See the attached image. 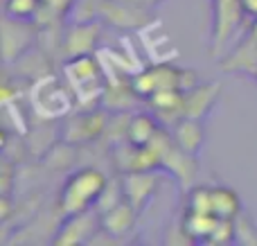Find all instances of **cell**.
<instances>
[{
  "label": "cell",
  "mask_w": 257,
  "mask_h": 246,
  "mask_svg": "<svg viewBox=\"0 0 257 246\" xmlns=\"http://www.w3.org/2000/svg\"><path fill=\"white\" fill-rule=\"evenodd\" d=\"M136 212H138L136 208H133L126 199H122V201L115 203L113 208L99 212V215H102V228L108 230L113 237H122V235H126L128 230L133 228V224H136Z\"/></svg>",
  "instance_id": "cell-12"
},
{
  "label": "cell",
  "mask_w": 257,
  "mask_h": 246,
  "mask_svg": "<svg viewBox=\"0 0 257 246\" xmlns=\"http://www.w3.org/2000/svg\"><path fill=\"white\" fill-rule=\"evenodd\" d=\"M99 39V25L95 21H75L70 32L66 34V52L70 57H79V54H90L93 48L97 45Z\"/></svg>",
  "instance_id": "cell-9"
},
{
  "label": "cell",
  "mask_w": 257,
  "mask_h": 246,
  "mask_svg": "<svg viewBox=\"0 0 257 246\" xmlns=\"http://www.w3.org/2000/svg\"><path fill=\"white\" fill-rule=\"evenodd\" d=\"M253 79H255V81H257V70H255V72H253Z\"/></svg>",
  "instance_id": "cell-17"
},
{
  "label": "cell",
  "mask_w": 257,
  "mask_h": 246,
  "mask_svg": "<svg viewBox=\"0 0 257 246\" xmlns=\"http://www.w3.org/2000/svg\"><path fill=\"white\" fill-rule=\"evenodd\" d=\"M66 79L72 88V95L79 104H93L104 97V72L99 68L97 59L93 54H79L70 57V61L63 66Z\"/></svg>",
  "instance_id": "cell-3"
},
{
  "label": "cell",
  "mask_w": 257,
  "mask_h": 246,
  "mask_svg": "<svg viewBox=\"0 0 257 246\" xmlns=\"http://www.w3.org/2000/svg\"><path fill=\"white\" fill-rule=\"evenodd\" d=\"M221 68L228 72H244L250 75L257 70V36L246 27L244 36H239V41L235 43L232 52L221 61Z\"/></svg>",
  "instance_id": "cell-7"
},
{
  "label": "cell",
  "mask_w": 257,
  "mask_h": 246,
  "mask_svg": "<svg viewBox=\"0 0 257 246\" xmlns=\"http://www.w3.org/2000/svg\"><path fill=\"white\" fill-rule=\"evenodd\" d=\"M104 131H106V115L99 108H93V111L79 113L68 122L66 131H63V140L70 145H86L97 140Z\"/></svg>",
  "instance_id": "cell-6"
},
{
  "label": "cell",
  "mask_w": 257,
  "mask_h": 246,
  "mask_svg": "<svg viewBox=\"0 0 257 246\" xmlns=\"http://www.w3.org/2000/svg\"><path fill=\"white\" fill-rule=\"evenodd\" d=\"M128 84H131L133 93L138 95V99L147 102L163 90H190L199 84V79L192 70H183V68L169 66V63H158V66H149L147 70L138 72Z\"/></svg>",
  "instance_id": "cell-2"
},
{
  "label": "cell",
  "mask_w": 257,
  "mask_h": 246,
  "mask_svg": "<svg viewBox=\"0 0 257 246\" xmlns=\"http://www.w3.org/2000/svg\"><path fill=\"white\" fill-rule=\"evenodd\" d=\"M77 0H43V12L50 14H66L75 7Z\"/></svg>",
  "instance_id": "cell-15"
},
{
  "label": "cell",
  "mask_w": 257,
  "mask_h": 246,
  "mask_svg": "<svg viewBox=\"0 0 257 246\" xmlns=\"http://www.w3.org/2000/svg\"><path fill=\"white\" fill-rule=\"evenodd\" d=\"M158 131L160 125L156 122V117L151 113H133L126 120L124 140L128 145H136V147H145L158 136Z\"/></svg>",
  "instance_id": "cell-13"
},
{
  "label": "cell",
  "mask_w": 257,
  "mask_h": 246,
  "mask_svg": "<svg viewBox=\"0 0 257 246\" xmlns=\"http://www.w3.org/2000/svg\"><path fill=\"white\" fill-rule=\"evenodd\" d=\"M219 90H221L219 81L196 84L194 88L185 90V97H183V117H199V120H205L208 113L212 111L214 102H217Z\"/></svg>",
  "instance_id": "cell-8"
},
{
  "label": "cell",
  "mask_w": 257,
  "mask_h": 246,
  "mask_svg": "<svg viewBox=\"0 0 257 246\" xmlns=\"http://www.w3.org/2000/svg\"><path fill=\"white\" fill-rule=\"evenodd\" d=\"M102 228V215L97 210H86L79 215H68L63 224L59 226L52 244L57 246H72V244H86L93 242L97 230Z\"/></svg>",
  "instance_id": "cell-5"
},
{
  "label": "cell",
  "mask_w": 257,
  "mask_h": 246,
  "mask_svg": "<svg viewBox=\"0 0 257 246\" xmlns=\"http://www.w3.org/2000/svg\"><path fill=\"white\" fill-rule=\"evenodd\" d=\"M172 136L181 149H185L192 156H199L201 147L205 143L203 120H199V117H181L176 125H172Z\"/></svg>",
  "instance_id": "cell-11"
},
{
  "label": "cell",
  "mask_w": 257,
  "mask_h": 246,
  "mask_svg": "<svg viewBox=\"0 0 257 246\" xmlns=\"http://www.w3.org/2000/svg\"><path fill=\"white\" fill-rule=\"evenodd\" d=\"M3 9L5 16L14 18V21L36 23L43 12V0H5Z\"/></svg>",
  "instance_id": "cell-14"
},
{
  "label": "cell",
  "mask_w": 257,
  "mask_h": 246,
  "mask_svg": "<svg viewBox=\"0 0 257 246\" xmlns=\"http://www.w3.org/2000/svg\"><path fill=\"white\" fill-rule=\"evenodd\" d=\"M246 12L241 0H212V34H210V54L214 59L223 52L228 41L237 34Z\"/></svg>",
  "instance_id": "cell-4"
},
{
  "label": "cell",
  "mask_w": 257,
  "mask_h": 246,
  "mask_svg": "<svg viewBox=\"0 0 257 246\" xmlns=\"http://www.w3.org/2000/svg\"><path fill=\"white\" fill-rule=\"evenodd\" d=\"M108 188V179L99 167H79L66 176L59 192V210L63 217L97 208L99 199Z\"/></svg>",
  "instance_id": "cell-1"
},
{
  "label": "cell",
  "mask_w": 257,
  "mask_h": 246,
  "mask_svg": "<svg viewBox=\"0 0 257 246\" xmlns=\"http://www.w3.org/2000/svg\"><path fill=\"white\" fill-rule=\"evenodd\" d=\"M248 30H250V32H253V34L257 36V18H253V23H250V25H248Z\"/></svg>",
  "instance_id": "cell-16"
},
{
  "label": "cell",
  "mask_w": 257,
  "mask_h": 246,
  "mask_svg": "<svg viewBox=\"0 0 257 246\" xmlns=\"http://www.w3.org/2000/svg\"><path fill=\"white\" fill-rule=\"evenodd\" d=\"M156 192V174L154 172H126L122 194L138 212L142 210V201H149Z\"/></svg>",
  "instance_id": "cell-10"
}]
</instances>
